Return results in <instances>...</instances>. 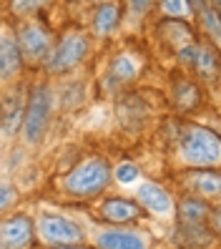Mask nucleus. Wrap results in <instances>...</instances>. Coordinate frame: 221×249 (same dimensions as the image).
<instances>
[{"instance_id": "0eeeda50", "label": "nucleus", "mask_w": 221, "mask_h": 249, "mask_svg": "<svg viewBox=\"0 0 221 249\" xmlns=\"http://www.w3.org/2000/svg\"><path fill=\"white\" fill-rule=\"evenodd\" d=\"M33 224L28 216H10L3 222L0 229V239H3V249H23L31 242Z\"/></svg>"}, {"instance_id": "ddd939ff", "label": "nucleus", "mask_w": 221, "mask_h": 249, "mask_svg": "<svg viewBox=\"0 0 221 249\" xmlns=\"http://www.w3.org/2000/svg\"><path fill=\"white\" fill-rule=\"evenodd\" d=\"M103 216L111 219V222H131V219L138 216V207L136 204H131L126 199H108L106 204H103Z\"/></svg>"}, {"instance_id": "a211bd4d", "label": "nucleus", "mask_w": 221, "mask_h": 249, "mask_svg": "<svg viewBox=\"0 0 221 249\" xmlns=\"http://www.w3.org/2000/svg\"><path fill=\"white\" fill-rule=\"evenodd\" d=\"M136 73H138V66L131 55H119L113 61V78L116 81H128V78H134Z\"/></svg>"}, {"instance_id": "aec40b11", "label": "nucleus", "mask_w": 221, "mask_h": 249, "mask_svg": "<svg viewBox=\"0 0 221 249\" xmlns=\"http://www.w3.org/2000/svg\"><path fill=\"white\" fill-rule=\"evenodd\" d=\"M179 239H188L191 244H206L209 242V234L204 231V227L201 224H186L181 231H179Z\"/></svg>"}, {"instance_id": "412c9836", "label": "nucleus", "mask_w": 221, "mask_h": 249, "mask_svg": "<svg viewBox=\"0 0 221 249\" xmlns=\"http://www.w3.org/2000/svg\"><path fill=\"white\" fill-rule=\"evenodd\" d=\"M116 179H119L121 184H134L138 179V166H134V164H119V169H116Z\"/></svg>"}, {"instance_id": "5701e85b", "label": "nucleus", "mask_w": 221, "mask_h": 249, "mask_svg": "<svg viewBox=\"0 0 221 249\" xmlns=\"http://www.w3.org/2000/svg\"><path fill=\"white\" fill-rule=\"evenodd\" d=\"M10 201H13V186L5 181V184H3V199H0V207L8 209V207H10Z\"/></svg>"}, {"instance_id": "393cba45", "label": "nucleus", "mask_w": 221, "mask_h": 249, "mask_svg": "<svg viewBox=\"0 0 221 249\" xmlns=\"http://www.w3.org/2000/svg\"><path fill=\"white\" fill-rule=\"evenodd\" d=\"M131 8H134V10H143V8H149V3H131Z\"/></svg>"}, {"instance_id": "a878e982", "label": "nucleus", "mask_w": 221, "mask_h": 249, "mask_svg": "<svg viewBox=\"0 0 221 249\" xmlns=\"http://www.w3.org/2000/svg\"><path fill=\"white\" fill-rule=\"evenodd\" d=\"M58 249H81V247H58Z\"/></svg>"}, {"instance_id": "6ab92c4d", "label": "nucleus", "mask_w": 221, "mask_h": 249, "mask_svg": "<svg viewBox=\"0 0 221 249\" xmlns=\"http://www.w3.org/2000/svg\"><path fill=\"white\" fill-rule=\"evenodd\" d=\"M196 101H199L196 86H191V83H179V86H176V104H179V106L191 108Z\"/></svg>"}, {"instance_id": "39448f33", "label": "nucleus", "mask_w": 221, "mask_h": 249, "mask_svg": "<svg viewBox=\"0 0 221 249\" xmlns=\"http://www.w3.org/2000/svg\"><path fill=\"white\" fill-rule=\"evenodd\" d=\"M38 231L51 244H76L83 237L78 224H73L70 219L58 216V214H43L38 219Z\"/></svg>"}, {"instance_id": "2eb2a0df", "label": "nucleus", "mask_w": 221, "mask_h": 249, "mask_svg": "<svg viewBox=\"0 0 221 249\" xmlns=\"http://www.w3.org/2000/svg\"><path fill=\"white\" fill-rule=\"evenodd\" d=\"M116 23H119V8H116V5L106 3V5H101V8L96 10V23H93V25H96V33H98V36L113 33Z\"/></svg>"}, {"instance_id": "f3484780", "label": "nucleus", "mask_w": 221, "mask_h": 249, "mask_svg": "<svg viewBox=\"0 0 221 249\" xmlns=\"http://www.w3.org/2000/svg\"><path fill=\"white\" fill-rule=\"evenodd\" d=\"M201 18H204V28L209 31V36L221 46V18H219V10H211V5L201 3Z\"/></svg>"}, {"instance_id": "f03ea898", "label": "nucleus", "mask_w": 221, "mask_h": 249, "mask_svg": "<svg viewBox=\"0 0 221 249\" xmlns=\"http://www.w3.org/2000/svg\"><path fill=\"white\" fill-rule=\"evenodd\" d=\"M111 179V169L103 159L93 156V159H85L83 164H78L76 169H73L68 177H66V189L70 194L76 196H88V194H96L101 192L103 186L108 184Z\"/></svg>"}, {"instance_id": "b1692460", "label": "nucleus", "mask_w": 221, "mask_h": 249, "mask_svg": "<svg viewBox=\"0 0 221 249\" xmlns=\"http://www.w3.org/2000/svg\"><path fill=\"white\" fill-rule=\"evenodd\" d=\"M214 227H216V231L221 234V209L214 212Z\"/></svg>"}, {"instance_id": "9d476101", "label": "nucleus", "mask_w": 221, "mask_h": 249, "mask_svg": "<svg viewBox=\"0 0 221 249\" xmlns=\"http://www.w3.org/2000/svg\"><path fill=\"white\" fill-rule=\"evenodd\" d=\"M138 201H141L149 212H153V214H158V216H169L171 209H173L171 196H169L158 184H151V181L138 184Z\"/></svg>"}, {"instance_id": "7ed1b4c3", "label": "nucleus", "mask_w": 221, "mask_h": 249, "mask_svg": "<svg viewBox=\"0 0 221 249\" xmlns=\"http://www.w3.org/2000/svg\"><path fill=\"white\" fill-rule=\"evenodd\" d=\"M53 113V93L46 86H38L31 101L25 106V124H23V139L28 143H38L43 139Z\"/></svg>"}, {"instance_id": "9b49d317", "label": "nucleus", "mask_w": 221, "mask_h": 249, "mask_svg": "<svg viewBox=\"0 0 221 249\" xmlns=\"http://www.w3.org/2000/svg\"><path fill=\"white\" fill-rule=\"evenodd\" d=\"M20 40L13 38L10 33H3L0 38V71H3V81L13 78L20 71Z\"/></svg>"}, {"instance_id": "4be33fe9", "label": "nucleus", "mask_w": 221, "mask_h": 249, "mask_svg": "<svg viewBox=\"0 0 221 249\" xmlns=\"http://www.w3.org/2000/svg\"><path fill=\"white\" fill-rule=\"evenodd\" d=\"M164 10H169L171 16H186L188 13V3H176V0H166Z\"/></svg>"}, {"instance_id": "1a4fd4ad", "label": "nucleus", "mask_w": 221, "mask_h": 249, "mask_svg": "<svg viewBox=\"0 0 221 249\" xmlns=\"http://www.w3.org/2000/svg\"><path fill=\"white\" fill-rule=\"evenodd\" d=\"M20 48L28 58H33V61H38V58H46L51 55L48 53V46H51V40H48V33L43 31V28L38 23H31V25H23L20 28Z\"/></svg>"}, {"instance_id": "20e7f679", "label": "nucleus", "mask_w": 221, "mask_h": 249, "mask_svg": "<svg viewBox=\"0 0 221 249\" xmlns=\"http://www.w3.org/2000/svg\"><path fill=\"white\" fill-rule=\"evenodd\" d=\"M88 53V40L81 33H68L61 38V43L51 51V55L46 58V66L51 73H61L68 71L73 66H78Z\"/></svg>"}, {"instance_id": "423d86ee", "label": "nucleus", "mask_w": 221, "mask_h": 249, "mask_svg": "<svg viewBox=\"0 0 221 249\" xmlns=\"http://www.w3.org/2000/svg\"><path fill=\"white\" fill-rule=\"evenodd\" d=\"M179 58L184 63H191L201 78H214L219 73V61H216V53L206 46H194V43H188V46L179 48Z\"/></svg>"}, {"instance_id": "dca6fc26", "label": "nucleus", "mask_w": 221, "mask_h": 249, "mask_svg": "<svg viewBox=\"0 0 221 249\" xmlns=\"http://www.w3.org/2000/svg\"><path fill=\"white\" fill-rule=\"evenodd\" d=\"M206 204L204 201H199L196 196H188V199H184L181 201V219L186 224H201L204 219H206Z\"/></svg>"}, {"instance_id": "6e6552de", "label": "nucleus", "mask_w": 221, "mask_h": 249, "mask_svg": "<svg viewBox=\"0 0 221 249\" xmlns=\"http://www.w3.org/2000/svg\"><path fill=\"white\" fill-rule=\"evenodd\" d=\"M98 249H146L141 234L131 229H103L96 234Z\"/></svg>"}, {"instance_id": "f257e3e1", "label": "nucleus", "mask_w": 221, "mask_h": 249, "mask_svg": "<svg viewBox=\"0 0 221 249\" xmlns=\"http://www.w3.org/2000/svg\"><path fill=\"white\" fill-rule=\"evenodd\" d=\"M181 159L191 166H219L221 164V139L204 126H191L179 141Z\"/></svg>"}, {"instance_id": "4468645a", "label": "nucleus", "mask_w": 221, "mask_h": 249, "mask_svg": "<svg viewBox=\"0 0 221 249\" xmlns=\"http://www.w3.org/2000/svg\"><path fill=\"white\" fill-rule=\"evenodd\" d=\"M191 186L199 194L206 196H221V174H211V171H201L191 177Z\"/></svg>"}, {"instance_id": "f8f14e48", "label": "nucleus", "mask_w": 221, "mask_h": 249, "mask_svg": "<svg viewBox=\"0 0 221 249\" xmlns=\"http://www.w3.org/2000/svg\"><path fill=\"white\" fill-rule=\"evenodd\" d=\"M23 116V96L20 93H8L3 98V136H13L18 131Z\"/></svg>"}]
</instances>
